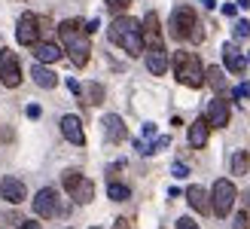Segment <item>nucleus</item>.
Here are the masks:
<instances>
[{
    "label": "nucleus",
    "mask_w": 250,
    "mask_h": 229,
    "mask_svg": "<svg viewBox=\"0 0 250 229\" xmlns=\"http://www.w3.org/2000/svg\"><path fill=\"white\" fill-rule=\"evenodd\" d=\"M58 34H61V43H64V52L70 58V65L85 68L92 58V43H89V34H85V24L80 19H67L58 24Z\"/></svg>",
    "instance_id": "nucleus-1"
},
{
    "label": "nucleus",
    "mask_w": 250,
    "mask_h": 229,
    "mask_svg": "<svg viewBox=\"0 0 250 229\" xmlns=\"http://www.w3.org/2000/svg\"><path fill=\"white\" fill-rule=\"evenodd\" d=\"M107 37H110V43L119 46V49H125L131 58L144 55V28H141V22H137V19H131V16H116L113 22H110Z\"/></svg>",
    "instance_id": "nucleus-2"
},
{
    "label": "nucleus",
    "mask_w": 250,
    "mask_h": 229,
    "mask_svg": "<svg viewBox=\"0 0 250 229\" xmlns=\"http://www.w3.org/2000/svg\"><path fill=\"white\" fill-rule=\"evenodd\" d=\"M171 37L174 40H192V43H202L205 40V31H202V22H198L195 9L192 6H174L171 12Z\"/></svg>",
    "instance_id": "nucleus-3"
},
{
    "label": "nucleus",
    "mask_w": 250,
    "mask_h": 229,
    "mask_svg": "<svg viewBox=\"0 0 250 229\" xmlns=\"http://www.w3.org/2000/svg\"><path fill=\"white\" fill-rule=\"evenodd\" d=\"M174 76H177V83L189 86V89H202L205 86V68L202 61H198L195 52H186V49H180V52H174Z\"/></svg>",
    "instance_id": "nucleus-4"
},
{
    "label": "nucleus",
    "mask_w": 250,
    "mask_h": 229,
    "mask_svg": "<svg viewBox=\"0 0 250 229\" xmlns=\"http://www.w3.org/2000/svg\"><path fill=\"white\" fill-rule=\"evenodd\" d=\"M235 199H238L235 183L226 181V177H220V181L214 183V189H210V211H214L217 217H229L232 208H235Z\"/></svg>",
    "instance_id": "nucleus-5"
},
{
    "label": "nucleus",
    "mask_w": 250,
    "mask_h": 229,
    "mask_svg": "<svg viewBox=\"0 0 250 229\" xmlns=\"http://www.w3.org/2000/svg\"><path fill=\"white\" fill-rule=\"evenodd\" d=\"M61 183H64V189L70 193V199L77 202V205H89L95 199V183L80 171H64L61 174Z\"/></svg>",
    "instance_id": "nucleus-6"
},
{
    "label": "nucleus",
    "mask_w": 250,
    "mask_h": 229,
    "mask_svg": "<svg viewBox=\"0 0 250 229\" xmlns=\"http://www.w3.org/2000/svg\"><path fill=\"white\" fill-rule=\"evenodd\" d=\"M0 83L6 89H19L21 86V65L12 49H0Z\"/></svg>",
    "instance_id": "nucleus-7"
},
{
    "label": "nucleus",
    "mask_w": 250,
    "mask_h": 229,
    "mask_svg": "<svg viewBox=\"0 0 250 229\" xmlns=\"http://www.w3.org/2000/svg\"><path fill=\"white\" fill-rule=\"evenodd\" d=\"M34 214H37V217H43V220L58 217V214H61V199H58V193H55L52 186H46V189L37 193V199H34Z\"/></svg>",
    "instance_id": "nucleus-8"
},
{
    "label": "nucleus",
    "mask_w": 250,
    "mask_h": 229,
    "mask_svg": "<svg viewBox=\"0 0 250 229\" xmlns=\"http://www.w3.org/2000/svg\"><path fill=\"white\" fill-rule=\"evenodd\" d=\"M16 40L21 46H34L37 40H40V19H37L34 12H24V16L19 19V24H16Z\"/></svg>",
    "instance_id": "nucleus-9"
},
{
    "label": "nucleus",
    "mask_w": 250,
    "mask_h": 229,
    "mask_svg": "<svg viewBox=\"0 0 250 229\" xmlns=\"http://www.w3.org/2000/svg\"><path fill=\"white\" fill-rule=\"evenodd\" d=\"M229 116H232V110H229V101L226 98H214L208 104V110H205V119H208L210 129H226Z\"/></svg>",
    "instance_id": "nucleus-10"
},
{
    "label": "nucleus",
    "mask_w": 250,
    "mask_h": 229,
    "mask_svg": "<svg viewBox=\"0 0 250 229\" xmlns=\"http://www.w3.org/2000/svg\"><path fill=\"white\" fill-rule=\"evenodd\" d=\"M141 28H144V49H159V46H165V40H162L159 12H146L144 22H141Z\"/></svg>",
    "instance_id": "nucleus-11"
},
{
    "label": "nucleus",
    "mask_w": 250,
    "mask_h": 229,
    "mask_svg": "<svg viewBox=\"0 0 250 229\" xmlns=\"http://www.w3.org/2000/svg\"><path fill=\"white\" fill-rule=\"evenodd\" d=\"M101 125H104V137L110 144H122L125 137H128V129H125V122H122L119 113H107V116L101 119Z\"/></svg>",
    "instance_id": "nucleus-12"
},
{
    "label": "nucleus",
    "mask_w": 250,
    "mask_h": 229,
    "mask_svg": "<svg viewBox=\"0 0 250 229\" xmlns=\"http://www.w3.org/2000/svg\"><path fill=\"white\" fill-rule=\"evenodd\" d=\"M0 196H3V202H9V205H19V202H24L28 189H24V183L19 181V177H3V183H0Z\"/></svg>",
    "instance_id": "nucleus-13"
},
{
    "label": "nucleus",
    "mask_w": 250,
    "mask_h": 229,
    "mask_svg": "<svg viewBox=\"0 0 250 229\" xmlns=\"http://www.w3.org/2000/svg\"><path fill=\"white\" fill-rule=\"evenodd\" d=\"M61 135L67 137V141L73 144V147H83L85 144V132H83V122L77 119V116H61Z\"/></svg>",
    "instance_id": "nucleus-14"
},
{
    "label": "nucleus",
    "mask_w": 250,
    "mask_h": 229,
    "mask_svg": "<svg viewBox=\"0 0 250 229\" xmlns=\"http://www.w3.org/2000/svg\"><path fill=\"white\" fill-rule=\"evenodd\" d=\"M144 58H146V70L153 73V76H162V73L168 70V52H165V46L144 49Z\"/></svg>",
    "instance_id": "nucleus-15"
},
{
    "label": "nucleus",
    "mask_w": 250,
    "mask_h": 229,
    "mask_svg": "<svg viewBox=\"0 0 250 229\" xmlns=\"http://www.w3.org/2000/svg\"><path fill=\"white\" fill-rule=\"evenodd\" d=\"M208 137H210L208 119H205V116L195 119V122L189 125V147H192V150H205V147H208Z\"/></svg>",
    "instance_id": "nucleus-16"
},
{
    "label": "nucleus",
    "mask_w": 250,
    "mask_h": 229,
    "mask_svg": "<svg viewBox=\"0 0 250 229\" xmlns=\"http://www.w3.org/2000/svg\"><path fill=\"white\" fill-rule=\"evenodd\" d=\"M223 61H226V68L232 70V73H244L247 70V58L238 52V46H235V43H226V46H223Z\"/></svg>",
    "instance_id": "nucleus-17"
},
{
    "label": "nucleus",
    "mask_w": 250,
    "mask_h": 229,
    "mask_svg": "<svg viewBox=\"0 0 250 229\" xmlns=\"http://www.w3.org/2000/svg\"><path fill=\"white\" fill-rule=\"evenodd\" d=\"M34 58L40 61V65H52V61H58V58H61V46L37 40V43H34Z\"/></svg>",
    "instance_id": "nucleus-18"
},
{
    "label": "nucleus",
    "mask_w": 250,
    "mask_h": 229,
    "mask_svg": "<svg viewBox=\"0 0 250 229\" xmlns=\"http://www.w3.org/2000/svg\"><path fill=\"white\" fill-rule=\"evenodd\" d=\"M186 202H189L198 214H210V199H208L205 186H189V189H186Z\"/></svg>",
    "instance_id": "nucleus-19"
},
{
    "label": "nucleus",
    "mask_w": 250,
    "mask_h": 229,
    "mask_svg": "<svg viewBox=\"0 0 250 229\" xmlns=\"http://www.w3.org/2000/svg\"><path fill=\"white\" fill-rule=\"evenodd\" d=\"M31 76H34V83L40 86V89H55V86H58V73H55V70H49L46 65H40V61L34 65Z\"/></svg>",
    "instance_id": "nucleus-20"
},
{
    "label": "nucleus",
    "mask_w": 250,
    "mask_h": 229,
    "mask_svg": "<svg viewBox=\"0 0 250 229\" xmlns=\"http://www.w3.org/2000/svg\"><path fill=\"white\" fill-rule=\"evenodd\" d=\"M80 98H83V104H101L104 101V86L101 83H85V89H80Z\"/></svg>",
    "instance_id": "nucleus-21"
},
{
    "label": "nucleus",
    "mask_w": 250,
    "mask_h": 229,
    "mask_svg": "<svg viewBox=\"0 0 250 229\" xmlns=\"http://www.w3.org/2000/svg\"><path fill=\"white\" fill-rule=\"evenodd\" d=\"M205 83L214 89V92L223 95V92H226V73H223V68H217V65L208 68V70H205Z\"/></svg>",
    "instance_id": "nucleus-22"
},
{
    "label": "nucleus",
    "mask_w": 250,
    "mask_h": 229,
    "mask_svg": "<svg viewBox=\"0 0 250 229\" xmlns=\"http://www.w3.org/2000/svg\"><path fill=\"white\" fill-rule=\"evenodd\" d=\"M250 168V156H247V150H238L232 156V174H247Z\"/></svg>",
    "instance_id": "nucleus-23"
},
{
    "label": "nucleus",
    "mask_w": 250,
    "mask_h": 229,
    "mask_svg": "<svg viewBox=\"0 0 250 229\" xmlns=\"http://www.w3.org/2000/svg\"><path fill=\"white\" fill-rule=\"evenodd\" d=\"M107 196L113 199V202H125V199H131V189L125 186V183H110L107 186Z\"/></svg>",
    "instance_id": "nucleus-24"
},
{
    "label": "nucleus",
    "mask_w": 250,
    "mask_h": 229,
    "mask_svg": "<svg viewBox=\"0 0 250 229\" xmlns=\"http://www.w3.org/2000/svg\"><path fill=\"white\" fill-rule=\"evenodd\" d=\"M107 6H110V9H113L116 16H119V12H125V9L131 6V0H107Z\"/></svg>",
    "instance_id": "nucleus-25"
},
{
    "label": "nucleus",
    "mask_w": 250,
    "mask_h": 229,
    "mask_svg": "<svg viewBox=\"0 0 250 229\" xmlns=\"http://www.w3.org/2000/svg\"><path fill=\"white\" fill-rule=\"evenodd\" d=\"M235 37H250V22H235Z\"/></svg>",
    "instance_id": "nucleus-26"
},
{
    "label": "nucleus",
    "mask_w": 250,
    "mask_h": 229,
    "mask_svg": "<svg viewBox=\"0 0 250 229\" xmlns=\"http://www.w3.org/2000/svg\"><path fill=\"white\" fill-rule=\"evenodd\" d=\"M171 174H174V177H189V168H186L183 162H174V165H171Z\"/></svg>",
    "instance_id": "nucleus-27"
},
{
    "label": "nucleus",
    "mask_w": 250,
    "mask_h": 229,
    "mask_svg": "<svg viewBox=\"0 0 250 229\" xmlns=\"http://www.w3.org/2000/svg\"><path fill=\"white\" fill-rule=\"evenodd\" d=\"M177 229H198V223H195L192 217H180V220H177Z\"/></svg>",
    "instance_id": "nucleus-28"
},
{
    "label": "nucleus",
    "mask_w": 250,
    "mask_h": 229,
    "mask_svg": "<svg viewBox=\"0 0 250 229\" xmlns=\"http://www.w3.org/2000/svg\"><path fill=\"white\" fill-rule=\"evenodd\" d=\"M232 95H235V101H241V98H247V95H250V86H247V83H241V86L235 89Z\"/></svg>",
    "instance_id": "nucleus-29"
},
{
    "label": "nucleus",
    "mask_w": 250,
    "mask_h": 229,
    "mask_svg": "<svg viewBox=\"0 0 250 229\" xmlns=\"http://www.w3.org/2000/svg\"><path fill=\"white\" fill-rule=\"evenodd\" d=\"M235 229H247V214H244V211L235 217Z\"/></svg>",
    "instance_id": "nucleus-30"
},
{
    "label": "nucleus",
    "mask_w": 250,
    "mask_h": 229,
    "mask_svg": "<svg viewBox=\"0 0 250 229\" xmlns=\"http://www.w3.org/2000/svg\"><path fill=\"white\" fill-rule=\"evenodd\" d=\"M235 12H238V3H226V6H223V16H235Z\"/></svg>",
    "instance_id": "nucleus-31"
},
{
    "label": "nucleus",
    "mask_w": 250,
    "mask_h": 229,
    "mask_svg": "<svg viewBox=\"0 0 250 229\" xmlns=\"http://www.w3.org/2000/svg\"><path fill=\"white\" fill-rule=\"evenodd\" d=\"M40 113H43V110L37 107V104H31V107H28V116H31V119H40Z\"/></svg>",
    "instance_id": "nucleus-32"
},
{
    "label": "nucleus",
    "mask_w": 250,
    "mask_h": 229,
    "mask_svg": "<svg viewBox=\"0 0 250 229\" xmlns=\"http://www.w3.org/2000/svg\"><path fill=\"white\" fill-rule=\"evenodd\" d=\"M153 135H156V125L146 122V125H144V137H153Z\"/></svg>",
    "instance_id": "nucleus-33"
},
{
    "label": "nucleus",
    "mask_w": 250,
    "mask_h": 229,
    "mask_svg": "<svg viewBox=\"0 0 250 229\" xmlns=\"http://www.w3.org/2000/svg\"><path fill=\"white\" fill-rule=\"evenodd\" d=\"M67 89H70V92H73V95H80V89H83V86H80L77 80H67Z\"/></svg>",
    "instance_id": "nucleus-34"
},
{
    "label": "nucleus",
    "mask_w": 250,
    "mask_h": 229,
    "mask_svg": "<svg viewBox=\"0 0 250 229\" xmlns=\"http://www.w3.org/2000/svg\"><path fill=\"white\" fill-rule=\"evenodd\" d=\"M113 229H131V223H128V220H125V217H119V220H116V226H113Z\"/></svg>",
    "instance_id": "nucleus-35"
},
{
    "label": "nucleus",
    "mask_w": 250,
    "mask_h": 229,
    "mask_svg": "<svg viewBox=\"0 0 250 229\" xmlns=\"http://www.w3.org/2000/svg\"><path fill=\"white\" fill-rule=\"evenodd\" d=\"M95 31H98V19H92L89 24H85V34H95Z\"/></svg>",
    "instance_id": "nucleus-36"
},
{
    "label": "nucleus",
    "mask_w": 250,
    "mask_h": 229,
    "mask_svg": "<svg viewBox=\"0 0 250 229\" xmlns=\"http://www.w3.org/2000/svg\"><path fill=\"white\" fill-rule=\"evenodd\" d=\"M21 229H43V226L37 223V220H28V223H21Z\"/></svg>",
    "instance_id": "nucleus-37"
},
{
    "label": "nucleus",
    "mask_w": 250,
    "mask_h": 229,
    "mask_svg": "<svg viewBox=\"0 0 250 229\" xmlns=\"http://www.w3.org/2000/svg\"><path fill=\"white\" fill-rule=\"evenodd\" d=\"M202 3H205V9H214V6H217V0H202Z\"/></svg>",
    "instance_id": "nucleus-38"
},
{
    "label": "nucleus",
    "mask_w": 250,
    "mask_h": 229,
    "mask_svg": "<svg viewBox=\"0 0 250 229\" xmlns=\"http://www.w3.org/2000/svg\"><path fill=\"white\" fill-rule=\"evenodd\" d=\"M238 6H250V0H238Z\"/></svg>",
    "instance_id": "nucleus-39"
},
{
    "label": "nucleus",
    "mask_w": 250,
    "mask_h": 229,
    "mask_svg": "<svg viewBox=\"0 0 250 229\" xmlns=\"http://www.w3.org/2000/svg\"><path fill=\"white\" fill-rule=\"evenodd\" d=\"M92 229H98V226H92Z\"/></svg>",
    "instance_id": "nucleus-40"
}]
</instances>
